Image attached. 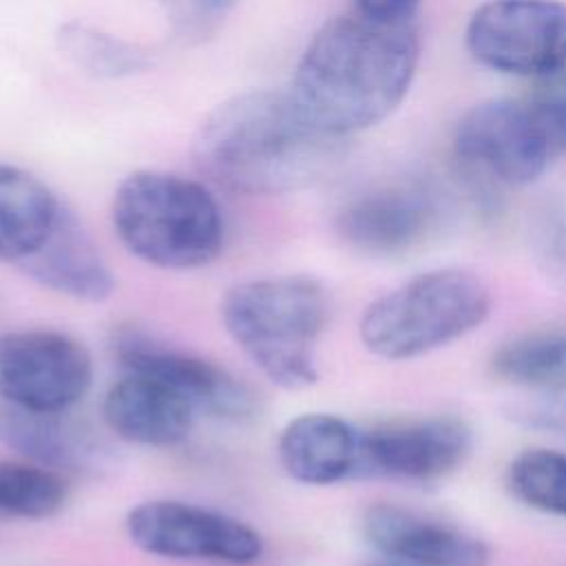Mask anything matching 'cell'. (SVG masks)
<instances>
[{
    "mask_svg": "<svg viewBox=\"0 0 566 566\" xmlns=\"http://www.w3.org/2000/svg\"><path fill=\"white\" fill-rule=\"evenodd\" d=\"M420 57L411 24H385L358 11L327 20L305 46L292 97L323 133L345 139L398 108Z\"/></svg>",
    "mask_w": 566,
    "mask_h": 566,
    "instance_id": "obj_1",
    "label": "cell"
},
{
    "mask_svg": "<svg viewBox=\"0 0 566 566\" xmlns=\"http://www.w3.org/2000/svg\"><path fill=\"white\" fill-rule=\"evenodd\" d=\"M285 91H245L199 124L192 159L217 186L248 195H279L318 179L338 153Z\"/></svg>",
    "mask_w": 566,
    "mask_h": 566,
    "instance_id": "obj_2",
    "label": "cell"
},
{
    "mask_svg": "<svg viewBox=\"0 0 566 566\" xmlns=\"http://www.w3.org/2000/svg\"><path fill=\"white\" fill-rule=\"evenodd\" d=\"M327 318L325 287L303 274L243 281L221 301L230 338L283 389H305L318 380L316 343Z\"/></svg>",
    "mask_w": 566,
    "mask_h": 566,
    "instance_id": "obj_3",
    "label": "cell"
},
{
    "mask_svg": "<svg viewBox=\"0 0 566 566\" xmlns=\"http://www.w3.org/2000/svg\"><path fill=\"white\" fill-rule=\"evenodd\" d=\"M113 228L124 248L161 270H197L223 248V217L212 192L161 170L130 172L115 190Z\"/></svg>",
    "mask_w": 566,
    "mask_h": 566,
    "instance_id": "obj_4",
    "label": "cell"
},
{
    "mask_svg": "<svg viewBox=\"0 0 566 566\" xmlns=\"http://www.w3.org/2000/svg\"><path fill=\"white\" fill-rule=\"evenodd\" d=\"M489 312L491 292L478 274L438 268L371 301L360 316L358 336L378 358L409 360L471 334Z\"/></svg>",
    "mask_w": 566,
    "mask_h": 566,
    "instance_id": "obj_5",
    "label": "cell"
},
{
    "mask_svg": "<svg viewBox=\"0 0 566 566\" xmlns=\"http://www.w3.org/2000/svg\"><path fill=\"white\" fill-rule=\"evenodd\" d=\"M455 157L506 188L537 181L566 155V82L528 97H497L469 108L453 135Z\"/></svg>",
    "mask_w": 566,
    "mask_h": 566,
    "instance_id": "obj_6",
    "label": "cell"
},
{
    "mask_svg": "<svg viewBox=\"0 0 566 566\" xmlns=\"http://www.w3.org/2000/svg\"><path fill=\"white\" fill-rule=\"evenodd\" d=\"M469 53L484 66L535 80L566 73V4L559 0H486L464 29Z\"/></svg>",
    "mask_w": 566,
    "mask_h": 566,
    "instance_id": "obj_7",
    "label": "cell"
},
{
    "mask_svg": "<svg viewBox=\"0 0 566 566\" xmlns=\"http://www.w3.org/2000/svg\"><path fill=\"white\" fill-rule=\"evenodd\" d=\"M93 382L88 349L55 329L0 332V400L49 413L77 405Z\"/></svg>",
    "mask_w": 566,
    "mask_h": 566,
    "instance_id": "obj_8",
    "label": "cell"
},
{
    "mask_svg": "<svg viewBox=\"0 0 566 566\" xmlns=\"http://www.w3.org/2000/svg\"><path fill=\"white\" fill-rule=\"evenodd\" d=\"M130 542L157 557L252 564L263 553L261 535L237 517L181 500H148L126 515Z\"/></svg>",
    "mask_w": 566,
    "mask_h": 566,
    "instance_id": "obj_9",
    "label": "cell"
},
{
    "mask_svg": "<svg viewBox=\"0 0 566 566\" xmlns=\"http://www.w3.org/2000/svg\"><path fill=\"white\" fill-rule=\"evenodd\" d=\"M444 206L436 188L418 179L376 184L336 214L338 237L367 256H400L438 234Z\"/></svg>",
    "mask_w": 566,
    "mask_h": 566,
    "instance_id": "obj_10",
    "label": "cell"
},
{
    "mask_svg": "<svg viewBox=\"0 0 566 566\" xmlns=\"http://www.w3.org/2000/svg\"><path fill=\"white\" fill-rule=\"evenodd\" d=\"M113 347L126 371L161 380L186 398L197 413L241 422L259 411L254 391L241 378L212 360L175 349L133 325L117 329Z\"/></svg>",
    "mask_w": 566,
    "mask_h": 566,
    "instance_id": "obj_11",
    "label": "cell"
},
{
    "mask_svg": "<svg viewBox=\"0 0 566 566\" xmlns=\"http://www.w3.org/2000/svg\"><path fill=\"white\" fill-rule=\"evenodd\" d=\"M473 436L455 416L400 420L358 433V464L380 475L429 482L455 471L469 455Z\"/></svg>",
    "mask_w": 566,
    "mask_h": 566,
    "instance_id": "obj_12",
    "label": "cell"
},
{
    "mask_svg": "<svg viewBox=\"0 0 566 566\" xmlns=\"http://www.w3.org/2000/svg\"><path fill=\"white\" fill-rule=\"evenodd\" d=\"M363 535L380 555L407 566H486L489 546L471 533L396 504H374Z\"/></svg>",
    "mask_w": 566,
    "mask_h": 566,
    "instance_id": "obj_13",
    "label": "cell"
},
{
    "mask_svg": "<svg viewBox=\"0 0 566 566\" xmlns=\"http://www.w3.org/2000/svg\"><path fill=\"white\" fill-rule=\"evenodd\" d=\"M102 416L108 429L130 444L172 447L188 438L197 411L161 380L126 371L108 387Z\"/></svg>",
    "mask_w": 566,
    "mask_h": 566,
    "instance_id": "obj_14",
    "label": "cell"
},
{
    "mask_svg": "<svg viewBox=\"0 0 566 566\" xmlns=\"http://www.w3.org/2000/svg\"><path fill=\"white\" fill-rule=\"evenodd\" d=\"M20 268L42 287L75 301L97 303L115 290V276L108 263L84 226L66 208L49 239Z\"/></svg>",
    "mask_w": 566,
    "mask_h": 566,
    "instance_id": "obj_15",
    "label": "cell"
},
{
    "mask_svg": "<svg viewBox=\"0 0 566 566\" xmlns=\"http://www.w3.org/2000/svg\"><path fill=\"white\" fill-rule=\"evenodd\" d=\"M276 455L283 471L301 484H336L356 471L358 431L334 413H301L283 427Z\"/></svg>",
    "mask_w": 566,
    "mask_h": 566,
    "instance_id": "obj_16",
    "label": "cell"
},
{
    "mask_svg": "<svg viewBox=\"0 0 566 566\" xmlns=\"http://www.w3.org/2000/svg\"><path fill=\"white\" fill-rule=\"evenodd\" d=\"M64 206L35 175L0 164V261L22 263L53 232Z\"/></svg>",
    "mask_w": 566,
    "mask_h": 566,
    "instance_id": "obj_17",
    "label": "cell"
},
{
    "mask_svg": "<svg viewBox=\"0 0 566 566\" xmlns=\"http://www.w3.org/2000/svg\"><path fill=\"white\" fill-rule=\"evenodd\" d=\"M0 442L55 471L80 469L95 451L91 438L62 413L33 411L4 400H0Z\"/></svg>",
    "mask_w": 566,
    "mask_h": 566,
    "instance_id": "obj_18",
    "label": "cell"
},
{
    "mask_svg": "<svg viewBox=\"0 0 566 566\" xmlns=\"http://www.w3.org/2000/svg\"><path fill=\"white\" fill-rule=\"evenodd\" d=\"M57 49L82 73L99 80H122L150 66L146 49L86 22H64Z\"/></svg>",
    "mask_w": 566,
    "mask_h": 566,
    "instance_id": "obj_19",
    "label": "cell"
},
{
    "mask_svg": "<svg viewBox=\"0 0 566 566\" xmlns=\"http://www.w3.org/2000/svg\"><path fill=\"white\" fill-rule=\"evenodd\" d=\"M491 369L528 389L566 385V332H528L502 343L491 356Z\"/></svg>",
    "mask_w": 566,
    "mask_h": 566,
    "instance_id": "obj_20",
    "label": "cell"
},
{
    "mask_svg": "<svg viewBox=\"0 0 566 566\" xmlns=\"http://www.w3.org/2000/svg\"><path fill=\"white\" fill-rule=\"evenodd\" d=\"M69 484L55 469L35 462L0 460V515L46 520L62 511Z\"/></svg>",
    "mask_w": 566,
    "mask_h": 566,
    "instance_id": "obj_21",
    "label": "cell"
},
{
    "mask_svg": "<svg viewBox=\"0 0 566 566\" xmlns=\"http://www.w3.org/2000/svg\"><path fill=\"white\" fill-rule=\"evenodd\" d=\"M513 495L531 509L566 517V453L526 449L506 471Z\"/></svg>",
    "mask_w": 566,
    "mask_h": 566,
    "instance_id": "obj_22",
    "label": "cell"
},
{
    "mask_svg": "<svg viewBox=\"0 0 566 566\" xmlns=\"http://www.w3.org/2000/svg\"><path fill=\"white\" fill-rule=\"evenodd\" d=\"M502 411L522 429L566 438V385L533 389L504 405Z\"/></svg>",
    "mask_w": 566,
    "mask_h": 566,
    "instance_id": "obj_23",
    "label": "cell"
},
{
    "mask_svg": "<svg viewBox=\"0 0 566 566\" xmlns=\"http://www.w3.org/2000/svg\"><path fill=\"white\" fill-rule=\"evenodd\" d=\"M531 241L542 272L566 290V192L542 210L533 226Z\"/></svg>",
    "mask_w": 566,
    "mask_h": 566,
    "instance_id": "obj_24",
    "label": "cell"
},
{
    "mask_svg": "<svg viewBox=\"0 0 566 566\" xmlns=\"http://www.w3.org/2000/svg\"><path fill=\"white\" fill-rule=\"evenodd\" d=\"M172 27L184 35L212 31L237 4V0H155Z\"/></svg>",
    "mask_w": 566,
    "mask_h": 566,
    "instance_id": "obj_25",
    "label": "cell"
},
{
    "mask_svg": "<svg viewBox=\"0 0 566 566\" xmlns=\"http://www.w3.org/2000/svg\"><path fill=\"white\" fill-rule=\"evenodd\" d=\"M422 0H354V11L385 24H411Z\"/></svg>",
    "mask_w": 566,
    "mask_h": 566,
    "instance_id": "obj_26",
    "label": "cell"
},
{
    "mask_svg": "<svg viewBox=\"0 0 566 566\" xmlns=\"http://www.w3.org/2000/svg\"><path fill=\"white\" fill-rule=\"evenodd\" d=\"M374 566H407V564H400V562H389V564H374Z\"/></svg>",
    "mask_w": 566,
    "mask_h": 566,
    "instance_id": "obj_27",
    "label": "cell"
}]
</instances>
